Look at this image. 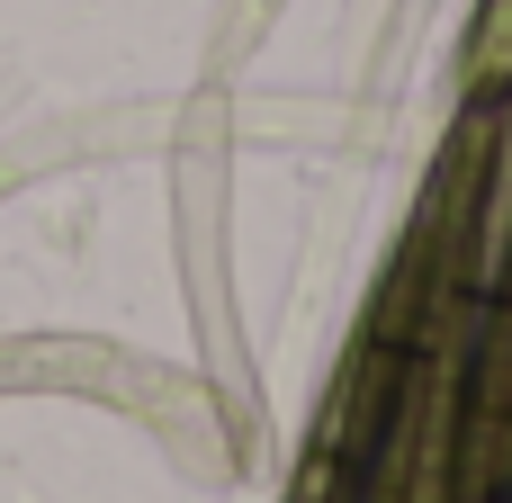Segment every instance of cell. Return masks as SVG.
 <instances>
[{"label":"cell","mask_w":512,"mask_h":503,"mask_svg":"<svg viewBox=\"0 0 512 503\" xmlns=\"http://www.w3.org/2000/svg\"><path fill=\"white\" fill-rule=\"evenodd\" d=\"M288 503H333V459H324V450H306V468H297Z\"/></svg>","instance_id":"obj_2"},{"label":"cell","mask_w":512,"mask_h":503,"mask_svg":"<svg viewBox=\"0 0 512 503\" xmlns=\"http://www.w3.org/2000/svg\"><path fill=\"white\" fill-rule=\"evenodd\" d=\"M512 90V0H477L468 18V99H504Z\"/></svg>","instance_id":"obj_1"}]
</instances>
